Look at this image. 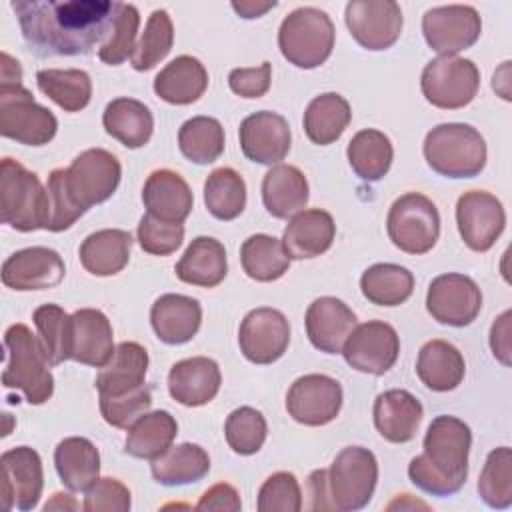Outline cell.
I'll list each match as a JSON object with an SVG mask.
<instances>
[{"label":"cell","mask_w":512,"mask_h":512,"mask_svg":"<svg viewBox=\"0 0 512 512\" xmlns=\"http://www.w3.org/2000/svg\"><path fill=\"white\" fill-rule=\"evenodd\" d=\"M120 178L122 166L118 158L104 148H88L64 168L66 192L82 212L106 202L116 192Z\"/></svg>","instance_id":"30bf717a"},{"label":"cell","mask_w":512,"mask_h":512,"mask_svg":"<svg viewBox=\"0 0 512 512\" xmlns=\"http://www.w3.org/2000/svg\"><path fill=\"white\" fill-rule=\"evenodd\" d=\"M4 348L6 366L2 384L22 390L24 398L34 406L50 400L54 394V376L42 340L26 324H12L4 332Z\"/></svg>","instance_id":"3957f363"},{"label":"cell","mask_w":512,"mask_h":512,"mask_svg":"<svg viewBox=\"0 0 512 512\" xmlns=\"http://www.w3.org/2000/svg\"><path fill=\"white\" fill-rule=\"evenodd\" d=\"M142 202L146 214L162 220L182 224L192 212L194 196L188 182L174 170H154L142 188Z\"/></svg>","instance_id":"d4e9b609"},{"label":"cell","mask_w":512,"mask_h":512,"mask_svg":"<svg viewBox=\"0 0 512 512\" xmlns=\"http://www.w3.org/2000/svg\"><path fill=\"white\" fill-rule=\"evenodd\" d=\"M208 88L204 64L188 54L168 62L154 78V92L168 104L186 106L196 102Z\"/></svg>","instance_id":"f546056e"},{"label":"cell","mask_w":512,"mask_h":512,"mask_svg":"<svg viewBox=\"0 0 512 512\" xmlns=\"http://www.w3.org/2000/svg\"><path fill=\"white\" fill-rule=\"evenodd\" d=\"M336 236V224L330 212L310 208L294 214L284 228L282 246L290 260L316 258L324 254Z\"/></svg>","instance_id":"4316f807"},{"label":"cell","mask_w":512,"mask_h":512,"mask_svg":"<svg viewBox=\"0 0 512 512\" xmlns=\"http://www.w3.org/2000/svg\"><path fill=\"white\" fill-rule=\"evenodd\" d=\"M86 512H128L130 490L118 478H98L84 490Z\"/></svg>","instance_id":"11a10c76"},{"label":"cell","mask_w":512,"mask_h":512,"mask_svg":"<svg viewBox=\"0 0 512 512\" xmlns=\"http://www.w3.org/2000/svg\"><path fill=\"white\" fill-rule=\"evenodd\" d=\"M32 320L46 348L50 364L70 360V316L58 304H42L34 310Z\"/></svg>","instance_id":"681fc988"},{"label":"cell","mask_w":512,"mask_h":512,"mask_svg":"<svg viewBox=\"0 0 512 512\" xmlns=\"http://www.w3.org/2000/svg\"><path fill=\"white\" fill-rule=\"evenodd\" d=\"M420 400L402 388H392L374 400V426L380 436L394 444L410 442L422 422Z\"/></svg>","instance_id":"484cf974"},{"label":"cell","mask_w":512,"mask_h":512,"mask_svg":"<svg viewBox=\"0 0 512 512\" xmlns=\"http://www.w3.org/2000/svg\"><path fill=\"white\" fill-rule=\"evenodd\" d=\"M266 434H268L266 418L262 416V412L250 406H240L232 410L224 424L226 442L240 456L256 454L264 446Z\"/></svg>","instance_id":"c3c4849f"},{"label":"cell","mask_w":512,"mask_h":512,"mask_svg":"<svg viewBox=\"0 0 512 512\" xmlns=\"http://www.w3.org/2000/svg\"><path fill=\"white\" fill-rule=\"evenodd\" d=\"M150 324L164 344H186L200 330L202 308L196 298L162 294L150 308Z\"/></svg>","instance_id":"83f0119b"},{"label":"cell","mask_w":512,"mask_h":512,"mask_svg":"<svg viewBox=\"0 0 512 512\" xmlns=\"http://www.w3.org/2000/svg\"><path fill=\"white\" fill-rule=\"evenodd\" d=\"M148 370V352L138 342H120L112 358L96 376L100 396H122L144 386Z\"/></svg>","instance_id":"f1b7e54d"},{"label":"cell","mask_w":512,"mask_h":512,"mask_svg":"<svg viewBox=\"0 0 512 512\" xmlns=\"http://www.w3.org/2000/svg\"><path fill=\"white\" fill-rule=\"evenodd\" d=\"M152 476L164 486H182L200 482L210 470L208 452L192 442L170 446L164 454L152 460Z\"/></svg>","instance_id":"8d00e7d4"},{"label":"cell","mask_w":512,"mask_h":512,"mask_svg":"<svg viewBox=\"0 0 512 512\" xmlns=\"http://www.w3.org/2000/svg\"><path fill=\"white\" fill-rule=\"evenodd\" d=\"M352 118L350 104L338 92H324L310 100L304 112V132L320 146L336 142Z\"/></svg>","instance_id":"f35d334b"},{"label":"cell","mask_w":512,"mask_h":512,"mask_svg":"<svg viewBox=\"0 0 512 512\" xmlns=\"http://www.w3.org/2000/svg\"><path fill=\"white\" fill-rule=\"evenodd\" d=\"M178 146L194 164H212L224 152V128L212 116H194L178 130Z\"/></svg>","instance_id":"f6af8a7d"},{"label":"cell","mask_w":512,"mask_h":512,"mask_svg":"<svg viewBox=\"0 0 512 512\" xmlns=\"http://www.w3.org/2000/svg\"><path fill=\"white\" fill-rule=\"evenodd\" d=\"M46 190L50 194V206H52V216H50V232H62L68 230L84 212L70 200L66 186H64V168H56L50 172Z\"/></svg>","instance_id":"9f6ffc18"},{"label":"cell","mask_w":512,"mask_h":512,"mask_svg":"<svg viewBox=\"0 0 512 512\" xmlns=\"http://www.w3.org/2000/svg\"><path fill=\"white\" fill-rule=\"evenodd\" d=\"M472 432L456 416H436L424 436V452L408 464V476L416 488L432 496L456 494L468 476V452Z\"/></svg>","instance_id":"7a4b0ae2"},{"label":"cell","mask_w":512,"mask_h":512,"mask_svg":"<svg viewBox=\"0 0 512 512\" xmlns=\"http://www.w3.org/2000/svg\"><path fill=\"white\" fill-rule=\"evenodd\" d=\"M22 36L36 56H80L104 44L120 2L110 0H14Z\"/></svg>","instance_id":"6da1fadb"},{"label":"cell","mask_w":512,"mask_h":512,"mask_svg":"<svg viewBox=\"0 0 512 512\" xmlns=\"http://www.w3.org/2000/svg\"><path fill=\"white\" fill-rule=\"evenodd\" d=\"M238 344L246 360L254 364H272L284 356L290 344V324L276 308H254L240 324Z\"/></svg>","instance_id":"e0dca14e"},{"label":"cell","mask_w":512,"mask_h":512,"mask_svg":"<svg viewBox=\"0 0 512 512\" xmlns=\"http://www.w3.org/2000/svg\"><path fill=\"white\" fill-rule=\"evenodd\" d=\"M334 38L336 32L330 16L320 8L302 6L282 20L278 48L290 64L310 70L330 58Z\"/></svg>","instance_id":"8992f818"},{"label":"cell","mask_w":512,"mask_h":512,"mask_svg":"<svg viewBox=\"0 0 512 512\" xmlns=\"http://www.w3.org/2000/svg\"><path fill=\"white\" fill-rule=\"evenodd\" d=\"M510 318H512V312L506 310L502 316L496 318V322L492 324V330H490V348H492V354L504 364V366H510V350H512V344H510Z\"/></svg>","instance_id":"91938a15"},{"label":"cell","mask_w":512,"mask_h":512,"mask_svg":"<svg viewBox=\"0 0 512 512\" xmlns=\"http://www.w3.org/2000/svg\"><path fill=\"white\" fill-rule=\"evenodd\" d=\"M480 498L496 510L510 508L512 504V450L508 446L494 448L478 478Z\"/></svg>","instance_id":"bcb514c9"},{"label":"cell","mask_w":512,"mask_h":512,"mask_svg":"<svg viewBox=\"0 0 512 512\" xmlns=\"http://www.w3.org/2000/svg\"><path fill=\"white\" fill-rule=\"evenodd\" d=\"M222 374L216 360L192 356L176 362L168 372V392L182 406H204L216 398Z\"/></svg>","instance_id":"cb8c5ba5"},{"label":"cell","mask_w":512,"mask_h":512,"mask_svg":"<svg viewBox=\"0 0 512 512\" xmlns=\"http://www.w3.org/2000/svg\"><path fill=\"white\" fill-rule=\"evenodd\" d=\"M58 130L56 116L40 106L22 84H0V134L26 146L48 144Z\"/></svg>","instance_id":"9c48e42d"},{"label":"cell","mask_w":512,"mask_h":512,"mask_svg":"<svg viewBox=\"0 0 512 512\" xmlns=\"http://www.w3.org/2000/svg\"><path fill=\"white\" fill-rule=\"evenodd\" d=\"M0 214L2 222L18 232L48 230L52 206L46 186L14 158H2L0 164Z\"/></svg>","instance_id":"277c9868"},{"label":"cell","mask_w":512,"mask_h":512,"mask_svg":"<svg viewBox=\"0 0 512 512\" xmlns=\"http://www.w3.org/2000/svg\"><path fill=\"white\" fill-rule=\"evenodd\" d=\"M138 26H140L138 8L134 4L120 2L118 12H116V20H114V26H112V32H110L108 40L98 48L100 60L110 64V66H118L128 56H132V52L136 48L134 40H136Z\"/></svg>","instance_id":"f907efd6"},{"label":"cell","mask_w":512,"mask_h":512,"mask_svg":"<svg viewBox=\"0 0 512 512\" xmlns=\"http://www.w3.org/2000/svg\"><path fill=\"white\" fill-rule=\"evenodd\" d=\"M174 42V26L166 10H154L148 16L146 28L130 56L132 68L138 72H146L154 68L166 54L170 52Z\"/></svg>","instance_id":"7dc6e473"},{"label":"cell","mask_w":512,"mask_h":512,"mask_svg":"<svg viewBox=\"0 0 512 512\" xmlns=\"http://www.w3.org/2000/svg\"><path fill=\"white\" fill-rule=\"evenodd\" d=\"M346 156L356 176L366 182H376L388 174L394 158V148L384 132L364 128L356 132L348 142Z\"/></svg>","instance_id":"ab89813d"},{"label":"cell","mask_w":512,"mask_h":512,"mask_svg":"<svg viewBox=\"0 0 512 512\" xmlns=\"http://www.w3.org/2000/svg\"><path fill=\"white\" fill-rule=\"evenodd\" d=\"M184 240V226L174 222H162L150 214H144L138 222V242L144 252L154 256H168L180 248Z\"/></svg>","instance_id":"db71d44e"},{"label":"cell","mask_w":512,"mask_h":512,"mask_svg":"<svg viewBox=\"0 0 512 512\" xmlns=\"http://www.w3.org/2000/svg\"><path fill=\"white\" fill-rule=\"evenodd\" d=\"M422 32L434 52L440 56H456L480 38L482 20L476 8L466 4L436 6L424 12Z\"/></svg>","instance_id":"7c38bea8"},{"label":"cell","mask_w":512,"mask_h":512,"mask_svg":"<svg viewBox=\"0 0 512 512\" xmlns=\"http://www.w3.org/2000/svg\"><path fill=\"white\" fill-rule=\"evenodd\" d=\"M276 2H254V0H240L232 2V8L242 16V18H260L264 12L274 8Z\"/></svg>","instance_id":"be15d7a7"},{"label":"cell","mask_w":512,"mask_h":512,"mask_svg":"<svg viewBox=\"0 0 512 512\" xmlns=\"http://www.w3.org/2000/svg\"><path fill=\"white\" fill-rule=\"evenodd\" d=\"M0 84H22L20 62L14 60L8 52L0 56Z\"/></svg>","instance_id":"6125c7cd"},{"label":"cell","mask_w":512,"mask_h":512,"mask_svg":"<svg viewBox=\"0 0 512 512\" xmlns=\"http://www.w3.org/2000/svg\"><path fill=\"white\" fill-rule=\"evenodd\" d=\"M242 154L256 164H278L290 152V126L278 112L260 110L246 116L238 130Z\"/></svg>","instance_id":"ffe728a7"},{"label":"cell","mask_w":512,"mask_h":512,"mask_svg":"<svg viewBox=\"0 0 512 512\" xmlns=\"http://www.w3.org/2000/svg\"><path fill=\"white\" fill-rule=\"evenodd\" d=\"M176 276L192 286L214 288L228 274L226 250L220 240L212 236L194 238L182 258L174 266Z\"/></svg>","instance_id":"4dcf8cb0"},{"label":"cell","mask_w":512,"mask_h":512,"mask_svg":"<svg viewBox=\"0 0 512 512\" xmlns=\"http://www.w3.org/2000/svg\"><path fill=\"white\" fill-rule=\"evenodd\" d=\"M152 406V390L148 384L122 394V396H100L102 418L114 428H130L142 414Z\"/></svg>","instance_id":"816d5d0a"},{"label":"cell","mask_w":512,"mask_h":512,"mask_svg":"<svg viewBox=\"0 0 512 512\" xmlns=\"http://www.w3.org/2000/svg\"><path fill=\"white\" fill-rule=\"evenodd\" d=\"M272 80V64L266 60L252 68H234L228 74V86L242 98H260L268 92Z\"/></svg>","instance_id":"6f0895ef"},{"label":"cell","mask_w":512,"mask_h":512,"mask_svg":"<svg viewBox=\"0 0 512 512\" xmlns=\"http://www.w3.org/2000/svg\"><path fill=\"white\" fill-rule=\"evenodd\" d=\"M420 88L424 98L436 108H464L478 94L480 70L470 58L438 56L424 66Z\"/></svg>","instance_id":"8fae6325"},{"label":"cell","mask_w":512,"mask_h":512,"mask_svg":"<svg viewBox=\"0 0 512 512\" xmlns=\"http://www.w3.org/2000/svg\"><path fill=\"white\" fill-rule=\"evenodd\" d=\"M456 224L468 248L486 252L504 232L506 212L494 194L486 190H468L456 202Z\"/></svg>","instance_id":"2e32d148"},{"label":"cell","mask_w":512,"mask_h":512,"mask_svg":"<svg viewBox=\"0 0 512 512\" xmlns=\"http://www.w3.org/2000/svg\"><path fill=\"white\" fill-rule=\"evenodd\" d=\"M102 124L112 138L134 150L148 144L154 130V116L144 102L120 96L104 108Z\"/></svg>","instance_id":"836d02e7"},{"label":"cell","mask_w":512,"mask_h":512,"mask_svg":"<svg viewBox=\"0 0 512 512\" xmlns=\"http://www.w3.org/2000/svg\"><path fill=\"white\" fill-rule=\"evenodd\" d=\"M2 502L6 510L36 508L42 488L44 472L40 454L30 446H16L2 454Z\"/></svg>","instance_id":"d6986e66"},{"label":"cell","mask_w":512,"mask_h":512,"mask_svg":"<svg viewBox=\"0 0 512 512\" xmlns=\"http://www.w3.org/2000/svg\"><path fill=\"white\" fill-rule=\"evenodd\" d=\"M344 360L358 372L382 376L398 360L400 338L396 330L382 320L356 324L342 348Z\"/></svg>","instance_id":"5bb4252c"},{"label":"cell","mask_w":512,"mask_h":512,"mask_svg":"<svg viewBox=\"0 0 512 512\" xmlns=\"http://www.w3.org/2000/svg\"><path fill=\"white\" fill-rule=\"evenodd\" d=\"M178 434L176 418L166 410L142 414L126 434V452L134 458L154 460L164 454Z\"/></svg>","instance_id":"74e56055"},{"label":"cell","mask_w":512,"mask_h":512,"mask_svg":"<svg viewBox=\"0 0 512 512\" xmlns=\"http://www.w3.org/2000/svg\"><path fill=\"white\" fill-rule=\"evenodd\" d=\"M112 324L96 308H80L70 316V360L102 368L114 354Z\"/></svg>","instance_id":"603a6c76"},{"label":"cell","mask_w":512,"mask_h":512,"mask_svg":"<svg viewBox=\"0 0 512 512\" xmlns=\"http://www.w3.org/2000/svg\"><path fill=\"white\" fill-rule=\"evenodd\" d=\"M342 408V386L326 374H306L294 380L286 394L288 414L304 426H324Z\"/></svg>","instance_id":"ac0fdd59"},{"label":"cell","mask_w":512,"mask_h":512,"mask_svg":"<svg viewBox=\"0 0 512 512\" xmlns=\"http://www.w3.org/2000/svg\"><path fill=\"white\" fill-rule=\"evenodd\" d=\"M344 20L352 38L366 50H386L402 32V10L394 0H352Z\"/></svg>","instance_id":"9a60e30c"},{"label":"cell","mask_w":512,"mask_h":512,"mask_svg":"<svg viewBox=\"0 0 512 512\" xmlns=\"http://www.w3.org/2000/svg\"><path fill=\"white\" fill-rule=\"evenodd\" d=\"M428 166L446 178H474L486 166V142L482 134L462 122L434 126L424 138Z\"/></svg>","instance_id":"5b68a950"},{"label":"cell","mask_w":512,"mask_h":512,"mask_svg":"<svg viewBox=\"0 0 512 512\" xmlns=\"http://www.w3.org/2000/svg\"><path fill=\"white\" fill-rule=\"evenodd\" d=\"M262 202L274 218H292L308 202V180L292 164L272 166L262 180Z\"/></svg>","instance_id":"1f68e13d"},{"label":"cell","mask_w":512,"mask_h":512,"mask_svg":"<svg viewBox=\"0 0 512 512\" xmlns=\"http://www.w3.org/2000/svg\"><path fill=\"white\" fill-rule=\"evenodd\" d=\"M360 290L376 306H398L412 296L414 276L400 264H372L360 278Z\"/></svg>","instance_id":"60d3db41"},{"label":"cell","mask_w":512,"mask_h":512,"mask_svg":"<svg viewBox=\"0 0 512 512\" xmlns=\"http://www.w3.org/2000/svg\"><path fill=\"white\" fill-rule=\"evenodd\" d=\"M240 262L248 278L256 282H272L284 276L290 258L282 240L268 234H252L240 248Z\"/></svg>","instance_id":"7bdbcfd3"},{"label":"cell","mask_w":512,"mask_h":512,"mask_svg":"<svg viewBox=\"0 0 512 512\" xmlns=\"http://www.w3.org/2000/svg\"><path fill=\"white\" fill-rule=\"evenodd\" d=\"M308 496L312 510H332L330 494H328V470H314L308 476Z\"/></svg>","instance_id":"94428289"},{"label":"cell","mask_w":512,"mask_h":512,"mask_svg":"<svg viewBox=\"0 0 512 512\" xmlns=\"http://www.w3.org/2000/svg\"><path fill=\"white\" fill-rule=\"evenodd\" d=\"M466 362L462 352L446 340H428L416 360V374L420 382L434 392H450L464 380Z\"/></svg>","instance_id":"d6a6232c"},{"label":"cell","mask_w":512,"mask_h":512,"mask_svg":"<svg viewBox=\"0 0 512 512\" xmlns=\"http://www.w3.org/2000/svg\"><path fill=\"white\" fill-rule=\"evenodd\" d=\"M480 308L482 292L470 276L448 272L436 276L428 286L426 310L440 324L454 328L468 326L476 320Z\"/></svg>","instance_id":"4fadbf2b"},{"label":"cell","mask_w":512,"mask_h":512,"mask_svg":"<svg viewBox=\"0 0 512 512\" xmlns=\"http://www.w3.org/2000/svg\"><path fill=\"white\" fill-rule=\"evenodd\" d=\"M304 322L312 346L326 354H340L358 324L352 308L334 296L316 298L308 306Z\"/></svg>","instance_id":"7402d4cb"},{"label":"cell","mask_w":512,"mask_h":512,"mask_svg":"<svg viewBox=\"0 0 512 512\" xmlns=\"http://www.w3.org/2000/svg\"><path fill=\"white\" fill-rule=\"evenodd\" d=\"M386 230L396 248L406 254H426L440 236V214L436 204L420 194L406 192L388 210Z\"/></svg>","instance_id":"52a82bcc"},{"label":"cell","mask_w":512,"mask_h":512,"mask_svg":"<svg viewBox=\"0 0 512 512\" xmlns=\"http://www.w3.org/2000/svg\"><path fill=\"white\" fill-rule=\"evenodd\" d=\"M42 94L66 112H80L92 98V80L80 68H46L36 74Z\"/></svg>","instance_id":"b9f144b4"},{"label":"cell","mask_w":512,"mask_h":512,"mask_svg":"<svg viewBox=\"0 0 512 512\" xmlns=\"http://www.w3.org/2000/svg\"><path fill=\"white\" fill-rule=\"evenodd\" d=\"M76 508H78V504L74 502V498L70 494H62V492H56L52 496V500L46 502V506H44L46 512L48 510H76Z\"/></svg>","instance_id":"e7e4bbea"},{"label":"cell","mask_w":512,"mask_h":512,"mask_svg":"<svg viewBox=\"0 0 512 512\" xmlns=\"http://www.w3.org/2000/svg\"><path fill=\"white\" fill-rule=\"evenodd\" d=\"M132 236L126 230L104 228L92 232L80 244V262L94 276H114L130 260Z\"/></svg>","instance_id":"e575fe53"},{"label":"cell","mask_w":512,"mask_h":512,"mask_svg":"<svg viewBox=\"0 0 512 512\" xmlns=\"http://www.w3.org/2000/svg\"><path fill=\"white\" fill-rule=\"evenodd\" d=\"M242 508V502H240V494L236 492V488L232 484H226V482H220V484H214L212 488H208L198 504H196V510H218V512H238Z\"/></svg>","instance_id":"680465c9"},{"label":"cell","mask_w":512,"mask_h":512,"mask_svg":"<svg viewBox=\"0 0 512 512\" xmlns=\"http://www.w3.org/2000/svg\"><path fill=\"white\" fill-rule=\"evenodd\" d=\"M62 256L46 246H32L10 254L2 264V282L12 290H46L62 282Z\"/></svg>","instance_id":"44dd1931"},{"label":"cell","mask_w":512,"mask_h":512,"mask_svg":"<svg viewBox=\"0 0 512 512\" xmlns=\"http://www.w3.org/2000/svg\"><path fill=\"white\" fill-rule=\"evenodd\" d=\"M54 466L68 490L84 492L98 480L100 452L88 438L70 436L56 446Z\"/></svg>","instance_id":"d590c367"},{"label":"cell","mask_w":512,"mask_h":512,"mask_svg":"<svg viewBox=\"0 0 512 512\" xmlns=\"http://www.w3.org/2000/svg\"><path fill=\"white\" fill-rule=\"evenodd\" d=\"M302 508V490L292 472H276L264 480L258 492L260 512H298Z\"/></svg>","instance_id":"f5cc1de1"},{"label":"cell","mask_w":512,"mask_h":512,"mask_svg":"<svg viewBox=\"0 0 512 512\" xmlns=\"http://www.w3.org/2000/svg\"><path fill=\"white\" fill-rule=\"evenodd\" d=\"M378 482L376 456L364 446L340 450L328 468V494L332 510L354 512L364 508Z\"/></svg>","instance_id":"ba28073f"},{"label":"cell","mask_w":512,"mask_h":512,"mask_svg":"<svg viewBox=\"0 0 512 512\" xmlns=\"http://www.w3.org/2000/svg\"><path fill=\"white\" fill-rule=\"evenodd\" d=\"M204 204L218 220H234L246 206V182L230 166L214 168L204 182Z\"/></svg>","instance_id":"ee69618b"}]
</instances>
